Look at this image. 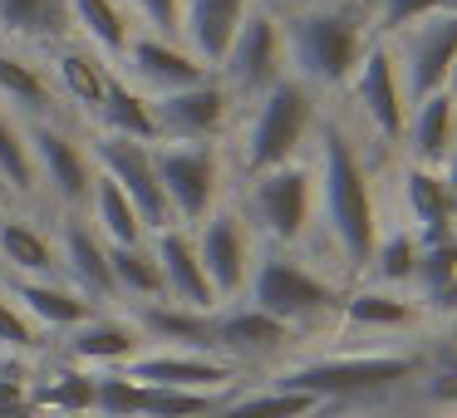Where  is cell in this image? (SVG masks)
Segmentation results:
<instances>
[{"mask_svg": "<svg viewBox=\"0 0 457 418\" xmlns=\"http://www.w3.org/2000/svg\"><path fill=\"white\" fill-rule=\"evenodd\" d=\"M237 212L246 217L251 237L266 241L276 251H295L310 241V231L320 227V192H315V168L305 158L286 163L276 172L246 178Z\"/></svg>", "mask_w": 457, "mask_h": 418, "instance_id": "obj_6", "label": "cell"}, {"mask_svg": "<svg viewBox=\"0 0 457 418\" xmlns=\"http://www.w3.org/2000/svg\"><path fill=\"white\" fill-rule=\"evenodd\" d=\"M129 320L138 325L148 349H202V355H217L212 315H202V310H182V305H168V300H153V305H133Z\"/></svg>", "mask_w": 457, "mask_h": 418, "instance_id": "obj_24", "label": "cell"}, {"mask_svg": "<svg viewBox=\"0 0 457 418\" xmlns=\"http://www.w3.org/2000/svg\"><path fill=\"white\" fill-rule=\"evenodd\" d=\"M99 133H113V138H133V143H153L158 138V123H153V99L143 89H133L129 79L109 74V89H104V104L94 113Z\"/></svg>", "mask_w": 457, "mask_h": 418, "instance_id": "obj_30", "label": "cell"}, {"mask_svg": "<svg viewBox=\"0 0 457 418\" xmlns=\"http://www.w3.org/2000/svg\"><path fill=\"white\" fill-rule=\"evenodd\" d=\"M0 182L15 202L40 197V178H35V158H30V138H25V123L15 113L0 109Z\"/></svg>", "mask_w": 457, "mask_h": 418, "instance_id": "obj_36", "label": "cell"}, {"mask_svg": "<svg viewBox=\"0 0 457 418\" xmlns=\"http://www.w3.org/2000/svg\"><path fill=\"white\" fill-rule=\"evenodd\" d=\"M315 408H325V404H315V398H305V394H286V389H270V384H266V389H251V394H231L212 418H310Z\"/></svg>", "mask_w": 457, "mask_h": 418, "instance_id": "obj_38", "label": "cell"}, {"mask_svg": "<svg viewBox=\"0 0 457 418\" xmlns=\"http://www.w3.org/2000/svg\"><path fill=\"white\" fill-rule=\"evenodd\" d=\"M40 345H45V330L35 325V320L25 315L11 296H5V286H0V359H11V355L15 359H30Z\"/></svg>", "mask_w": 457, "mask_h": 418, "instance_id": "obj_40", "label": "cell"}, {"mask_svg": "<svg viewBox=\"0 0 457 418\" xmlns=\"http://www.w3.org/2000/svg\"><path fill=\"white\" fill-rule=\"evenodd\" d=\"M94 394H99V374L94 369H54L40 389L30 384V404L35 408H50V414H64V418H84L94 414Z\"/></svg>", "mask_w": 457, "mask_h": 418, "instance_id": "obj_35", "label": "cell"}, {"mask_svg": "<svg viewBox=\"0 0 457 418\" xmlns=\"http://www.w3.org/2000/svg\"><path fill=\"white\" fill-rule=\"evenodd\" d=\"M0 266L11 271V280H60V256H54V237L40 231L25 217H0Z\"/></svg>", "mask_w": 457, "mask_h": 418, "instance_id": "obj_28", "label": "cell"}, {"mask_svg": "<svg viewBox=\"0 0 457 418\" xmlns=\"http://www.w3.org/2000/svg\"><path fill=\"white\" fill-rule=\"evenodd\" d=\"M453 182H457V178H453Z\"/></svg>", "mask_w": 457, "mask_h": 418, "instance_id": "obj_50", "label": "cell"}, {"mask_svg": "<svg viewBox=\"0 0 457 418\" xmlns=\"http://www.w3.org/2000/svg\"><path fill=\"white\" fill-rule=\"evenodd\" d=\"M423 374V355L413 349H369V355H320L286 359L270 374V389L305 394L315 404H345V398H374Z\"/></svg>", "mask_w": 457, "mask_h": 418, "instance_id": "obj_4", "label": "cell"}, {"mask_svg": "<svg viewBox=\"0 0 457 418\" xmlns=\"http://www.w3.org/2000/svg\"><path fill=\"white\" fill-rule=\"evenodd\" d=\"M123 374L153 389H192V394H237L241 369L202 349H143L123 364Z\"/></svg>", "mask_w": 457, "mask_h": 418, "instance_id": "obj_16", "label": "cell"}, {"mask_svg": "<svg viewBox=\"0 0 457 418\" xmlns=\"http://www.w3.org/2000/svg\"><path fill=\"white\" fill-rule=\"evenodd\" d=\"M0 418H35L25 364H5V369H0Z\"/></svg>", "mask_w": 457, "mask_h": 418, "instance_id": "obj_42", "label": "cell"}, {"mask_svg": "<svg viewBox=\"0 0 457 418\" xmlns=\"http://www.w3.org/2000/svg\"><path fill=\"white\" fill-rule=\"evenodd\" d=\"M64 15H70V30L79 35L84 50H94L109 70H119L123 50L138 30L123 11V0H64Z\"/></svg>", "mask_w": 457, "mask_h": 418, "instance_id": "obj_25", "label": "cell"}, {"mask_svg": "<svg viewBox=\"0 0 457 418\" xmlns=\"http://www.w3.org/2000/svg\"><path fill=\"white\" fill-rule=\"evenodd\" d=\"M423 379V398L428 404H443V408H457V364H443L433 374H418Z\"/></svg>", "mask_w": 457, "mask_h": 418, "instance_id": "obj_44", "label": "cell"}, {"mask_svg": "<svg viewBox=\"0 0 457 418\" xmlns=\"http://www.w3.org/2000/svg\"><path fill=\"white\" fill-rule=\"evenodd\" d=\"M447 89H453V94H457V64H453V74H447Z\"/></svg>", "mask_w": 457, "mask_h": 418, "instance_id": "obj_45", "label": "cell"}, {"mask_svg": "<svg viewBox=\"0 0 457 418\" xmlns=\"http://www.w3.org/2000/svg\"><path fill=\"white\" fill-rule=\"evenodd\" d=\"M246 300L256 310H266L270 320H280L286 330H295V339H305V335H315V330L335 325L345 290H339L335 276L315 271L310 261H300L295 251L266 247L256 256L251 280H246Z\"/></svg>", "mask_w": 457, "mask_h": 418, "instance_id": "obj_5", "label": "cell"}, {"mask_svg": "<svg viewBox=\"0 0 457 418\" xmlns=\"http://www.w3.org/2000/svg\"><path fill=\"white\" fill-rule=\"evenodd\" d=\"M231 394H192V389H153L143 384L138 418H212Z\"/></svg>", "mask_w": 457, "mask_h": 418, "instance_id": "obj_39", "label": "cell"}, {"mask_svg": "<svg viewBox=\"0 0 457 418\" xmlns=\"http://www.w3.org/2000/svg\"><path fill=\"white\" fill-rule=\"evenodd\" d=\"M457 5V0H369V11H374V35H394L403 25L423 21V15H437Z\"/></svg>", "mask_w": 457, "mask_h": 418, "instance_id": "obj_41", "label": "cell"}, {"mask_svg": "<svg viewBox=\"0 0 457 418\" xmlns=\"http://www.w3.org/2000/svg\"><path fill=\"white\" fill-rule=\"evenodd\" d=\"M345 89H349V99H354L359 119L374 129V138L403 148L408 99H403V84H398V70H394V54H388L384 35L369 40V50L359 54V64H354V74H349Z\"/></svg>", "mask_w": 457, "mask_h": 418, "instance_id": "obj_14", "label": "cell"}, {"mask_svg": "<svg viewBox=\"0 0 457 418\" xmlns=\"http://www.w3.org/2000/svg\"><path fill=\"white\" fill-rule=\"evenodd\" d=\"M403 143H408V163L418 168H453V148H457V94H428L408 109L403 123Z\"/></svg>", "mask_w": 457, "mask_h": 418, "instance_id": "obj_22", "label": "cell"}, {"mask_svg": "<svg viewBox=\"0 0 457 418\" xmlns=\"http://www.w3.org/2000/svg\"><path fill=\"white\" fill-rule=\"evenodd\" d=\"M384 40H388V54H394L403 99H408V109H413L418 99L447 89V74H453V64H457V5H447V11H437V15H423V21L384 35Z\"/></svg>", "mask_w": 457, "mask_h": 418, "instance_id": "obj_8", "label": "cell"}, {"mask_svg": "<svg viewBox=\"0 0 457 418\" xmlns=\"http://www.w3.org/2000/svg\"><path fill=\"white\" fill-rule=\"evenodd\" d=\"M119 79H129L133 89H143L148 99H162V94L172 89H187V84L207 79V64H197L187 50H182V40H168V35H148V30H133L129 50H123L119 60Z\"/></svg>", "mask_w": 457, "mask_h": 418, "instance_id": "obj_17", "label": "cell"}, {"mask_svg": "<svg viewBox=\"0 0 457 418\" xmlns=\"http://www.w3.org/2000/svg\"><path fill=\"white\" fill-rule=\"evenodd\" d=\"M5 296H11L45 335H50V330H64V335H70V330H79L84 320L99 310V305H89L74 286H64V280H11Z\"/></svg>", "mask_w": 457, "mask_h": 418, "instance_id": "obj_26", "label": "cell"}, {"mask_svg": "<svg viewBox=\"0 0 457 418\" xmlns=\"http://www.w3.org/2000/svg\"><path fill=\"white\" fill-rule=\"evenodd\" d=\"M54 256H60V280L74 286L89 305H113V271H109V241L89 227V217H60V237H54Z\"/></svg>", "mask_w": 457, "mask_h": 418, "instance_id": "obj_18", "label": "cell"}, {"mask_svg": "<svg viewBox=\"0 0 457 418\" xmlns=\"http://www.w3.org/2000/svg\"><path fill=\"white\" fill-rule=\"evenodd\" d=\"M212 335H217V355L231 359L237 369L246 364H286V355L295 349V330H286L280 320H270L266 310H256L251 300L212 310Z\"/></svg>", "mask_w": 457, "mask_h": 418, "instance_id": "obj_15", "label": "cell"}, {"mask_svg": "<svg viewBox=\"0 0 457 418\" xmlns=\"http://www.w3.org/2000/svg\"><path fill=\"white\" fill-rule=\"evenodd\" d=\"M109 271H113V290H119V300H129V310L162 300V271H158V256H153L148 241L109 247Z\"/></svg>", "mask_w": 457, "mask_h": 418, "instance_id": "obj_33", "label": "cell"}, {"mask_svg": "<svg viewBox=\"0 0 457 418\" xmlns=\"http://www.w3.org/2000/svg\"><path fill=\"white\" fill-rule=\"evenodd\" d=\"M0 35H11V40H30V45L70 40L64 0H0Z\"/></svg>", "mask_w": 457, "mask_h": 418, "instance_id": "obj_32", "label": "cell"}, {"mask_svg": "<svg viewBox=\"0 0 457 418\" xmlns=\"http://www.w3.org/2000/svg\"><path fill=\"white\" fill-rule=\"evenodd\" d=\"M89 158L104 178L119 182V192L138 207L143 227L162 231V227H178L168 212V197H162V182L158 168H153V143H133V138H113V133H94L89 138Z\"/></svg>", "mask_w": 457, "mask_h": 418, "instance_id": "obj_13", "label": "cell"}, {"mask_svg": "<svg viewBox=\"0 0 457 418\" xmlns=\"http://www.w3.org/2000/svg\"><path fill=\"white\" fill-rule=\"evenodd\" d=\"M398 182H403L408 231H413L418 241L453 237V231H457V182H453V172H443V168H418V163H403Z\"/></svg>", "mask_w": 457, "mask_h": 418, "instance_id": "obj_20", "label": "cell"}, {"mask_svg": "<svg viewBox=\"0 0 457 418\" xmlns=\"http://www.w3.org/2000/svg\"><path fill=\"white\" fill-rule=\"evenodd\" d=\"M25 138H30L40 192H50L60 217H84V212H89V192H94V172H99L89 158V148H84L70 129H60L54 119L25 123Z\"/></svg>", "mask_w": 457, "mask_h": 418, "instance_id": "obj_11", "label": "cell"}, {"mask_svg": "<svg viewBox=\"0 0 457 418\" xmlns=\"http://www.w3.org/2000/svg\"><path fill=\"white\" fill-rule=\"evenodd\" d=\"M143 335L129 315H113V310H94L79 330H70L64 339V355L70 364L94 369V374H109V369H123L133 355H143Z\"/></svg>", "mask_w": 457, "mask_h": 418, "instance_id": "obj_21", "label": "cell"}, {"mask_svg": "<svg viewBox=\"0 0 457 418\" xmlns=\"http://www.w3.org/2000/svg\"><path fill=\"white\" fill-rule=\"evenodd\" d=\"M192 241H197V261L207 271V286L217 296V305H237L246 300V280L256 271V256H261V241L251 237L246 217L237 212V202H221L217 212L192 227Z\"/></svg>", "mask_w": 457, "mask_h": 418, "instance_id": "obj_9", "label": "cell"}, {"mask_svg": "<svg viewBox=\"0 0 457 418\" xmlns=\"http://www.w3.org/2000/svg\"><path fill=\"white\" fill-rule=\"evenodd\" d=\"M5 202H11V192H5V182H0V207H5Z\"/></svg>", "mask_w": 457, "mask_h": 418, "instance_id": "obj_46", "label": "cell"}, {"mask_svg": "<svg viewBox=\"0 0 457 418\" xmlns=\"http://www.w3.org/2000/svg\"><path fill=\"white\" fill-rule=\"evenodd\" d=\"M231 113H237V99L217 74H207L187 89L153 99V123H158L153 143H221L231 133Z\"/></svg>", "mask_w": 457, "mask_h": 418, "instance_id": "obj_12", "label": "cell"}, {"mask_svg": "<svg viewBox=\"0 0 457 418\" xmlns=\"http://www.w3.org/2000/svg\"><path fill=\"white\" fill-rule=\"evenodd\" d=\"M447 172H453V178H457V148H453V168H447Z\"/></svg>", "mask_w": 457, "mask_h": 418, "instance_id": "obj_47", "label": "cell"}, {"mask_svg": "<svg viewBox=\"0 0 457 418\" xmlns=\"http://www.w3.org/2000/svg\"><path fill=\"white\" fill-rule=\"evenodd\" d=\"M89 227L99 231L109 247H133V241H148V227H143L138 207L119 192V182L94 172V192H89Z\"/></svg>", "mask_w": 457, "mask_h": 418, "instance_id": "obj_31", "label": "cell"}, {"mask_svg": "<svg viewBox=\"0 0 457 418\" xmlns=\"http://www.w3.org/2000/svg\"><path fill=\"white\" fill-rule=\"evenodd\" d=\"M153 256H158V271H162V300L168 305H182V310H202L212 315L217 296L207 286V271L197 261V241H192V227H162L148 237Z\"/></svg>", "mask_w": 457, "mask_h": 418, "instance_id": "obj_19", "label": "cell"}, {"mask_svg": "<svg viewBox=\"0 0 457 418\" xmlns=\"http://www.w3.org/2000/svg\"><path fill=\"white\" fill-rule=\"evenodd\" d=\"M320 123V104L315 89H305L300 79H280L276 89H266L261 99L246 104V119L237 129V172L241 182L276 172L286 163H300L305 143L315 138Z\"/></svg>", "mask_w": 457, "mask_h": 418, "instance_id": "obj_3", "label": "cell"}, {"mask_svg": "<svg viewBox=\"0 0 457 418\" xmlns=\"http://www.w3.org/2000/svg\"><path fill=\"white\" fill-rule=\"evenodd\" d=\"M418 251H423V241L413 237L408 227H388L378 231L374 251H369V286H384V290H403L413 286V271H418Z\"/></svg>", "mask_w": 457, "mask_h": 418, "instance_id": "obj_34", "label": "cell"}, {"mask_svg": "<svg viewBox=\"0 0 457 418\" xmlns=\"http://www.w3.org/2000/svg\"><path fill=\"white\" fill-rule=\"evenodd\" d=\"M286 40H280V21L261 5H251L241 15L237 35L227 45V60L217 64V79L227 84V94L237 104H251L261 99L266 89H276L286 79Z\"/></svg>", "mask_w": 457, "mask_h": 418, "instance_id": "obj_10", "label": "cell"}, {"mask_svg": "<svg viewBox=\"0 0 457 418\" xmlns=\"http://www.w3.org/2000/svg\"><path fill=\"white\" fill-rule=\"evenodd\" d=\"M60 99L54 94V79L21 50H5L0 45V109L15 113L21 123L50 119V104Z\"/></svg>", "mask_w": 457, "mask_h": 418, "instance_id": "obj_27", "label": "cell"}, {"mask_svg": "<svg viewBox=\"0 0 457 418\" xmlns=\"http://www.w3.org/2000/svg\"><path fill=\"white\" fill-rule=\"evenodd\" d=\"M453 280H457V231H453V237H437V241H423L408 296H413L418 305H423V315H428V305H433Z\"/></svg>", "mask_w": 457, "mask_h": 418, "instance_id": "obj_37", "label": "cell"}, {"mask_svg": "<svg viewBox=\"0 0 457 418\" xmlns=\"http://www.w3.org/2000/svg\"><path fill=\"white\" fill-rule=\"evenodd\" d=\"M280 40H286V70L305 89H345L354 74L359 54L374 40V11L354 5V0H315L305 11L280 21Z\"/></svg>", "mask_w": 457, "mask_h": 418, "instance_id": "obj_2", "label": "cell"}, {"mask_svg": "<svg viewBox=\"0 0 457 418\" xmlns=\"http://www.w3.org/2000/svg\"><path fill=\"white\" fill-rule=\"evenodd\" d=\"M133 11H138V21H143L148 35H168V40H178L182 0H133Z\"/></svg>", "mask_w": 457, "mask_h": 418, "instance_id": "obj_43", "label": "cell"}, {"mask_svg": "<svg viewBox=\"0 0 457 418\" xmlns=\"http://www.w3.org/2000/svg\"><path fill=\"white\" fill-rule=\"evenodd\" d=\"M315 192H320V227L329 231V247L339 256V280L364 276L369 251L378 241V202L369 163L359 158L354 138L335 119L315 123Z\"/></svg>", "mask_w": 457, "mask_h": 418, "instance_id": "obj_1", "label": "cell"}, {"mask_svg": "<svg viewBox=\"0 0 457 418\" xmlns=\"http://www.w3.org/2000/svg\"><path fill=\"white\" fill-rule=\"evenodd\" d=\"M5 364H11V359H0V369H5Z\"/></svg>", "mask_w": 457, "mask_h": 418, "instance_id": "obj_49", "label": "cell"}, {"mask_svg": "<svg viewBox=\"0 0 457 418\" xmlns=\"http://www.w3.org/2000/svg\"><path fill=\"white\" fill-rule=\"evenodd\" d=\"M109 64L99 60L94 50H84V45L74 40H60L50 45V79H54V94H64V99H74L84 113H99L104 104V89H109Z\"/></svg>", "mask_w": 457, "mask_h": 418, "instance_id": "obj_29", "label": "cell"}, {"mask_svg": "<svg viewBox=\"0 0 457 418\" xmlns=\"http://www.w3.org/2000/svg\"><path fill=\"white\" fill-rule=\"evenodd\" d=\"M231 5H251V0H231Z\"/></svg>", "mask_w": 457, "mask_h": 418, "instance_id": "obj_48", "label": "cell"}, {"mask_svg": "<svg viewBox=\"0 0 457 418\" xmlns=\"http://www.w3.org/2000/svg\"><path fill=\"white\" fill-rule=\"evenodd\" d=\"M153 168L178 227H197L207 212L221 207V188H227L221 143H153Z\"/></svg>", "mask_w": 457, "mask_h": 418, "instance_id": "obj_7", "label": "cell"}, {"mask_svg": "<svg viewBox=\"0 0 457 418\" xmlns=\"http://www.w3.org/2000/svg\"><path fill=\"white\" fill-rule=\"evenodd\" d=\"M423 320V305L403 290H384V286H354L339 300L335 330H364V335H403Z\"/></svg>", "mask_w": 457, "mask_h": 418, "instance_id": "obj_23", "label": "cell"}]
</instances>
